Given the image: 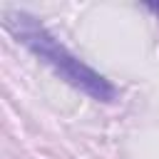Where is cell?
Wrapping results in <instances>:
<instances>
[{
	"instance_id": "6da1fadb",
	"label": "cell",
	"mask_w": 159,
	"mask_h": 159,
	"mask_svg": "<svg viewBox=\"0 0 159 159\" xmlns=\"http://www.w3.org/2000/svg\"><path fill=\"white\" fill-rule=\"evenodd\" d=\"M2 27L37 60H42L60 80H65L67 84H72L75 89L84 92L97 102H114L117 87L94 67L82 62L77 55H72L35 15L25 10H7L2 17Z\"/></svg>"
},
{
	"instance_id": "7a4b0ae2",
	"label": "cell",
	"mask_w": 159,
	"mask_h": 159,
	"mask_svg": "<svg viewBox=\"0 0 159 159\" xmlns=\"http://www.w3.org/2000/svg\"><path fill=\"white\" fill-rule=\"evenodd\" d=\"M147 10H152L154 15H159V5H154V2H149V5H147Z\"/></svg>"
}]
</instances>
